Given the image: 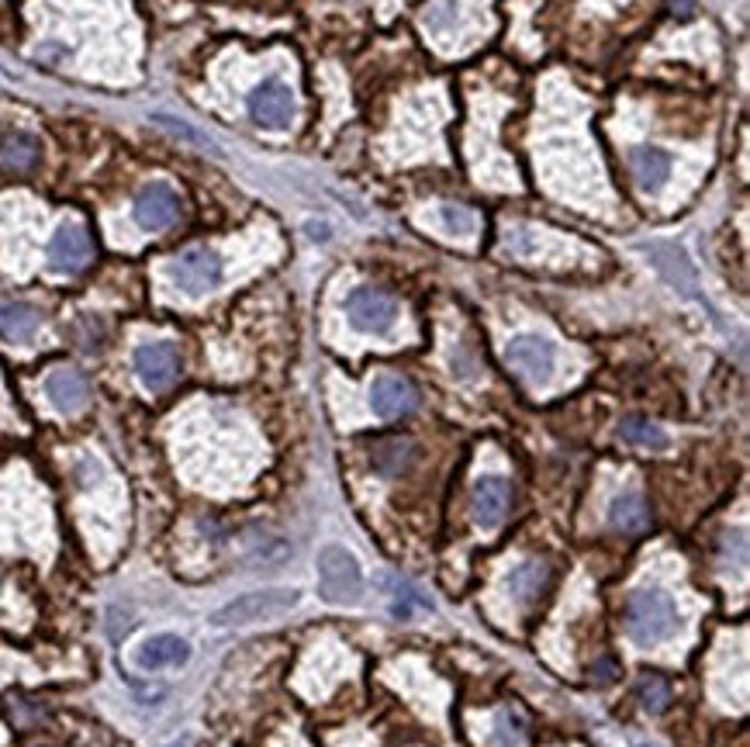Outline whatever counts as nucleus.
Segmentation results:
<instances>
[{"label": "nucleus", "instance_id": "8", "mask_svg": "<svg viewBox=\"0 0 750 747\" xmlns=\"http://www.w3.org/2000/svg\"><path fill=\"white\" fill-rule=\"evenodd\" d=\"M350 322L363 333H388L398 318V301L377 288H356L347 301Z\"/></svg>", "mask_w": 750, "mask_h": 747}, {"label": "nucleus", "instance_id": "10", "mask_svg": "<svg viewBox=\"0 0 750 747\" xmlns=\"http://www.w3.org/2000/svg\"><path fill=\"white\" fill-rule=\"evenodd\" d=\"M180 218V197L167 184H149L135 197V221L146 232H164Z\"/></svg>", "mask_w": 750, "mask_h": 747}, {"label": "nucleus", "instance_id": "27", "mask_svg": "<svg viewBox=\"0 0 750 747\" xmlns=\"http://www.w3.org/2000/svg\"><path fill=\"white\" fill-rule=\"evenodd\" d=\"M156 121H159V125H167V129H173L177 135H184V138H188V143H197V146H208V143H205V138H201V135H197V132H194L191 125H184V121H177V118H167V115H159Z\"/></svg>", "mask_w": 750, "mask_h": 747}, {"label": "nucleus", "instance_id": "22", "mask_svg": "<svg viewBox=\"0 0 750 747\" xmlns=\"http://www.w3.org/2000/svg\"><path fill=\"white\" fill-rule=\"evenodd\" d=\"M640 702H643V710H651V713H661L667 702H672V685H667L661 675H643L640 678Z\"/></svg>", "mask_w": 750, "mask_h": 747}, {"label": "nucleus", "instance_id": "20", "mask_svg": "<svg viewBox=\"0 0 750 747\" xmlns=\"http://www.w3.org/2000/svg\"><path fill=\"white\" fill-rule=\"evenodd\" d=\"M646 256L654 260L657 264V270L672 280L675 288H681V291H695V270H692V264H688V256L678 250V246H667V242H661V246H651L646 250Z\"/></svg>", "mask_w": 750, "mask_h": 747}, {"label": "nucleus", "instance_id": "11", "mask_svg": "<svg viewBox=\"0 0 750 747\" xmlns=\"http://www.w3.org/2000/svg\"><path fill=\"white\" fill-rule=\"evenodd\" d=\"M512 506V489L505 478H481L474 484V495H471V516L481 530H495L501 527V519L509 516Z\"/></svg>", "mask_w": 750, "mask_h": 747}, {"label": "nucleus", "instance_id": "6", "mask_svg": "<svg viewBox=\"0 0 750 747\" xmlns=\"http://www.w3.org/2000/svg\"><path fill=\"white\" fill-rule=\"evenodd\" d=\"M505 360L530 385H546L554 377V347L540 336H516L505 350Z\"/></svg>", "mask_w": 750, "mask_h": 747}, {"label": "nucleus", "instance_id": "4", "mask_svg": "<svg viewBox=\"0 0 750 747\" xmlns=\"http://www.w3.org/2000/svg\"><path fill=\"white\" fill-rule=\"evenodd\" d=\"M246 108L259 129H288L294 121V94L283 80H263L250 94Z\"/></svg>", "mask_w": 750, "mask_h": 747}, {"label": "nucleus", "instance_id": "26", "mask_svg": "<svg viewBox=\"0 0 750 747\" xmlns=\"http://www.w3.org/2000/svg\"><path fill=\"white\" fill-rule=\"evenodd\" d=\"M522 737H525V723H522V716L512 713V710L498 713V720H495V740H498L501 747H519Z\"/></svg>", "mask_w": 750, "mask_h": 747}, {"label": "nucleus", "instance_id": "9", "mask_svg": "<svg viewBox=\"0 0 750 747\" xmlns=\"http://www.w3.org/2000/svg\"><path fill=\"white\" fill-rule=\"evenodd\" d=\"M94 260V242L90 232L76 221L59 226V232L49 242V267L59 274H80Z\"/></svg>", "mask_w": 750, "mask_h": 747}, {"label": "nucleus", "instance_id": "12", "mask_svg": "<svg viewBox=\"0 0 750 747\" xmlns=\"http://www.w3.org/2000/svg\"><path fill=\"white\" fill-rule=\"evenodd\" d=\"M371 406L380 419H401L419 406V395L412 388V381H404L398 374H380L371 388Z\"/></svg>", "mask_w": 750, "mask_h": 747}, {"label": "nucleus", "instance_id": "29", "mask_svg": "<svg viewBox=\"0 0 750 747\" xmlns=\"http://www.w3.org/2000/svg\"><path fill=\"white\" fill-rule=\"evenodd\" d=\"M643 747H646V744H643Z\"/></svg>", "mask_w": 750, "mask_h": 747}, {"label": "nucleus", "instance_id": "28", "mask_svg": "<svg viewBox=\"0 0 750 747\" xmlns=\"http://www.w3.org/2000/svg\"><path fill=\"white\" fill-rule=\"evenodd\" d=\"M309 236L322 239V236H329V229H326V226H315V221H309Z\"/></svg>", "mask_w": 750, "mask_h": 747}, {"label": "nucleus", "instance_id": "24", "mask_svg": "<svg viewBox=\"0 0 750 747\" xmlns=\"http://www.w3.org/2000/svg\"><path fill=\"white\" fill-rule=\"evenodd\" d=\"M457 14H460V4L457 0H433L430 8H425L422 22L430 32H450L457 25Z\"/></svg>", "mask_w": 750, "mask_h": 747}, {"label": "nucleus", "instance_id": "23", "mask_svg": "<svg viewBox=\"0 0 750 747\" xmlns=\"http://www.w3.org/2000/svg\"><path fill=\"white\" fill-rule=\"evenodd\" d=\"M436 218L450 236H474V229H477V218L460 205H439Z\"/></svg>", "mask_w": 750, "mask_h": 747}, {"label": "nucleus", "instance_id": "13", "mask_svg": "<svg viewBox=\"0 0 750 747\" xmlns=\"http://www.w3.org/2000/svg\"><path fill=\"white\" fill-rule=\"evenodd\" d=\"M46 395L59 412H80L90 398V385L76 368H56L46 377Z\"/></svg>", "mask_w": 750, "mask_h": 747}, {"label": "nucleus", "instance_id": "14", "mask_svg": "<svg viewBox=\"0 0 750 747\" xmlns=\"http://www.w3.org/2000/svg\"><path fill=\"white\" fill-rule=\"evenodd\" d=\"M551 578H554L551 564L540 561V557H530V561L516 564V568L509 571V592H512L516 602L533 605V602H540L546 595V589H551Z\"/></svg>", "mask_w": 750, "mask_h": 747}, {"label": "nucleus", "instance_id": "3", "mask_svg": "<svg viewBox=\"0 0 750 747\" xmlns=\"http://www.w3.org/2000/svg\"><path fill=\"white\" fill-rule=\"evenodd\" d=\"M294 602H298V592H288V589L253 592V595H242V599H235L229 605H221V610L211 616V623H215V627H246V623L288 613Z\"/></svg>", "mask_w": 750, "mask_h": 747}, {"label": "nucleus", "instance_id": "7", "mask_svg": "<svg viewBox=\"0 0 750 747\" xmlns=\"http://www.w3.org/2000/svg\"><path fill=\"white\" fill-rule=\"evenodd\" d=\"M135 374L149 391H167L180 377V353L173 342H146L135 350Z\"/></svg>", "mask_w": 750, "mask_h": 747}, {"label": "nucleus", "instance_id": "19", "mask_svg": "<svg viewBox=\"0 0 750 747\" xmlns=\"http://www.w3.org/2000/svg\"><path fill=\"white\" fill-rule=\"evenodd\" d=\"M609 522H613V530H619L626 537H637V533H643L646 527H651V509H646V502H643L640 492H622L613 502Z\"/></svg>", "mask_w": 750, "mask_h": 747}, {"label": "nucleus", "instance_id": "18", "mask_svg": "<svg viewBox=\"0 0 750 747\" xmlns=\"http://www.w3.org/2000/svg\"><path fill=\"white\" fill-rule=\"evenodd\" d=\"M672 156L657 146H640L633 149V177L643 191H657L667 184V177H672Z\"/></svg>", "mask_w": 750, "mask_h": 747}, {"label": "nucleus", "instance_id": "1", "mask_svg": "<svg viewBox=\"0 0 750 747\" xmlns=\"http://www.w3.org/2000/svg\"><path fill=\"white\" fill-rule=\"evenodd\" d=\"M626 630L637 643H654L678 630V610L675 599L664 589H643L633 592L626 602Z\"/></svg>", "mask_w": 750, "mask_h": 747}, {"label": "nucleus", "instance_id": "25", "mask_svg": "<svg viewBox=\"0 0 750 747\" xmlns=\"http://www.w3.org/2000/svg\"><path fill=\"white\" fill-rule=\"evenodd\" d=\"M409 443H401V439H388V443H380V447L374 450V468L384 471V474H395L401 471V463L409 460Z\"/></svg>", "mask_w": 750, "mask_h": 747}, {"label": "nucleus", "instance_id": "2", "mask_svg": "<svg viewBox=\"0 0 750 747\" xmlns=\"http://www.w3.org/2000/svg\"><path fill=\"white\" fill-rule=\"evenodd\" d=\"M318 592L332 605H350L363 595V571L347 547L329 543L318 551Z\"/></svg>", "mask_w": 750, "mask_h": 747}, {"label": "nucleus", "instance_id": "16", "mask_svg": "<svg viewBox=\"0 0 750 747\" xmlns=\"http://www.w3.org/2000/svg\"><path fill=\"white\" fill-rule=\"evenodd\" d=\"M38 326H43V312L25 301H0V336L11 342H28Z\"/></svg>", "mask_w": 750, "mask_h": 747}, {"label": "nucleus", "instance_id": "15", "mask_svg": "<svg viewBox=\"0 0 750 747\" xmlns=\"http://www.w3.org/2000/svg\"><path fill=\"white\" fill-rule=\"evenodd\" d=\"M191 658L188 640H180L173 634H159L138 643L135 651V664L138 668H170V664H184Z\"/></svg>", "mask_w": 750, "mask_h": 747}, {"label": "nucleus", "instance_id": "21", "mask_svg": "<svg viewBox=\"0 0 750 747\" xmlns=\"http://www.w3.org/2000/svg\"><path fill=\"white\" fill-rule=\"evenodd\" d=\"M619 436L626 443H633V447H643V450H664L667 447V433L661 426H654L651 419H622V426H619Z\"/></svg>", "mask_w": 750, "mask_h": 747}, {"label": "nucleus", "instance_id": "5", "mask_svg": "<svg viewBox=\"0 0 750 747\" xmlns=\"http://www.w3.org/2000/svg\"><path fill=\"white\" fill-rule=\"evenodd\" d=\"M173 280H177V288L180 291H188V294H208L218 288V280H221V260L218 253L205 250V246H194L188 253H180L173 260V267H170Z\"/></svg>", "mask_w": 750, "mask_h": 747}, {"label": "nucleus", "instance_id": "17", "mask_svg": "<svg viewBox=\"0 0 750 747\" xmlns=\"http://www.w3.org/2000/svg\"><path fill=\"white\" fill-rule=\"evenodd\" d=\"M43 159V146L38 138L28 132H11L4 143H0V170L8 173H32Z\"/></svg>", "mask_w": 750, "mask_h": 747}]
</instances>
